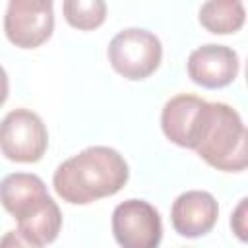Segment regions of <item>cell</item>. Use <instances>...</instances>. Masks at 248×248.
<instances>
[{"label": "cell", "mask_w": 248, "mask_h": 248, "mask_svg": "<svg viewBox=\"0 0 248 248\" xmlns=\"http://www.w3.org/2000/svg\"><path fill=\"white\" fill-rule=\"evenodd\" d=\"M231 227L234 231V234L244 242L248 240V200L242 198L236 205V209L231 215Z\"/></svg>", "instance_id": "cell-13"}, {"label": "cell", "mask_w": 248, "mask_h": 248, "mask_svg": "<svg viewBox=\"0 0 248 248\" xmlns=\"http://www.w3.org/2000/svg\"><path fill=\"white\" fill-rule=\"evenodd\" d=\"M107 54L114 72L126 79L140 81L159 68L163 45L155 33L140 27H128L110 39Z\"/></svg>", "instance_id": "cell-4"}, {"label": "cell", "mask_w": 248, "mask_h": 248, "mask_svg": "<svg viewBox=\"0 0 248 248\" xmlns=\"http://www.w3.org/2000/svg\"><path fill=\"white\" fill-rule=\"evenodd\" d=\"M48 147V132L41 116L29 108H14L0 120V151L14 163H37Z\"/></svg>", "instance_id": "cell-5"}, {"label": "cell", "mask_w": 248, "mask_h": 248, "mask_svg": "<svg viewBox=\"0 0 248 248\" xmlns=\"http://www.w3.org/2000/svg\"><path fill=\"white\" fill-rule=\"evenodd\" d=\"M54 0H8L4 33L19 48H37L54 31Z\"/></svg>", "instance_id": "cell-6"}, {"label": "cell", "mask_w": 248, "mask_h": 248, "mask_svg": "<svg viewBox=\"0 0 248 248\" xmlns=\"http://www.w3.org/2000/svg\"><path fill=\"white\" fill-rule=\"evenodd\" d=\"M205 107L207 101L196 95L180 93L170 97L161 110V130L167 140L180 147L194 149L205 114Z\"/></svg>", "instance_id": "cell-9"}, {"label": "cell", "mask_w": 248, "mask_h": 248, "mask_svg": "<svg viewBox=\"0 0 248 248\" xmlns=\"http://www.w3.org/2000/svg\"><path fill=\"white\" fill-rule=\"evenodd\" d=\"M64 19L79 31H93L101 27L107 19L105 0H64L62 2Z\"/></svg>", "instance_id": "cell-12"}, {"label": "cell", "mask_w": 248, "mask_h": 248, "mask_svg": "<svg viewBox=\"0 0 248 248\" xmlns=\"http://www.w3.org/2000/svg\"><path fill=\"white\" fill-rule=\"evenodd\" d=\"M8 91H10V81H8V74L4 70V66L0 64V107L6 103L8 99Z\"/></svg>", "instance_id": "cell-14"}, {"label": "cell", "mask_w": 248, "mask_h": 248, "mask_svg": "<svg viewBox=\"0 0 248 248\" xmlns=\"http://www.w3.org/2000/svg\"><path fill=\"white\" fill-rule=\"evenodd\" d=\"M202 27L215 35L236 33L246 19L242 0H207L198 14Z\"/></svg>", "instance_id": "cell-11"}, {"label": "cell", "mask_w": 248, "mask_h": 248, "mask_svg": "<svg viewBox=\"0 0 248 248\" xmlns=\"http://www.w3.org/2000/svg\"><path fill=\"white\" fill-rule=\"evenodd\" d=\"M186 70L194 83L205 89H221L234 81L240 60L231 46L209 43L190 52Z\"/></svg>", "instance_id": "cell-8"}, {"label": "cell", "mask_w": 248, "mask_h": 248, "mask_svg": "<svg viewBox=\"0 0 248 248\" xmlns=\"http://www.w3.org/2000/svg\"><path fill=\"white\" fill-rule=\"evenodd\" d=\"M194 151L217 170H244L248 151L246 128L240 114L225 103H207Z\"/></svg>", "instance_id": "cell-3"}, {"label": "cell", "mask_w": 248, "mask_h": 248, "mask_svg": "<svg viewBox=\"0 0 248 248\" xmlns=\"http://www.w3.org/2000/svg\"><path fill=\"white\" fill-rule=\"evenodd\" d=\"M0 203L17 221L16 232L27 246H46L56 240L62 213L37 174L12 172L4 176L0 180Z\"/></svg>", "instance_id": "cell-2"}, {"label": "cell", "mask_w": 248, "mask_h": 248, "mask_svg": "<svg viewBox=\"0 0 248 248\" xmlns=\"http://www.w3.org/2000/svg\"><path fill=\"white\" fill-rule=\"evenodd\" d=\"M114 240L124 248H155L163 238L159 211L145 200L118 203L110 219Z\"/></svg>", "instance_id": "cell-7"}, {"label": "cell", "mask_w": 248, "mask_h": 248, "mask_svg": "<svg viewBox=\"0 0 248 248\" xmlns=\"http://www.w3.org/2000/svg\"><path fill=\"white\" fill-rule=\"evenodd\" d=\"M219 217L217 200L203 190H188L180 194L170 207L172 229L184 238H200L207 234Z\"/></svg>", "instance_id": "cell-10"}, {"label": "cell", "mask_w": 248, "mask_h": 248, "mask_svg": "<svg viewBox=\"0 0 248 248\" xmlns=\"http://www.w3.org/2000/svg\"><path fill=\"white\" fill-rule=\"evenodd\" d=\"M130 178L124 157L107 145H91L58 165L54 192L68 203L85 205L120 192Z\"/></svg>", "instance_id": "cell-1"}]
</instances>
